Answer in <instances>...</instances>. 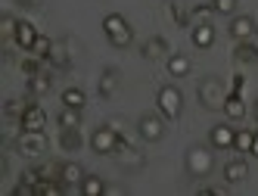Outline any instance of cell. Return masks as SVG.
<instances>
[{"label": "cell", "mask_w": 258, "mask_h": 196, "mask_svg": "<svg viewBox=\"0 0 258 196\" xmlns=\"http://www.w3.org/2000/svg\"><path fill=\"white\" fill-rule=\"evenodd\" d=\"M81 193H84V196H103V193H106V181H103L100 174H84Z\"/></svg>", "instance_id": "24"}, {"label": "cell", "mask_w": 258, "mask_h": 196, "mask_svg": "<svg viewBox=\"0 0 258 196\" xmlns=\"http://www.w3.org/2000/svg\"><path fill=\"white\" fill-rule=\"evenodd\" d=\"M168 53H171V47H168V41H165L162 34L146 38L143 47H140V56H143V59H162V56H168Z\"/></svg>", "instance_id": "14"}, {"label": "cell", "mask_w": 258, "mask_h": 196, "mask_svg": "<svg viewBox=\"0 0 258 196\" xmlns=\"http://www.w3.org/2000/svg\"><path fill=\"white\" fill-rule=\"evenodd\" d=\"M252 137H255V131L239 128L236 137H233V150H236V153H249V150H252Z\"/></svg>", "instance_id": "30"}, {"label": "cell", "mask_w": 258, "mask_h": 196, "mask_svg": "<svg viewBox=\"0 0 258 196\" xmlns=\"http://www.w3.org/2000/svg\"><path fill=\"white\" fill-rule=\"evenodd\" d=\"M137 134H140V140H146V144H159L165 137V115L162 112H143L137 118Z\"/></svg>", "instance_id": "7"}, {"label": "cell", "mask_w": 258, "mask_h": 196, "mask_svg": "<svg viewBox=\"0 0 258 196\" xmlns=\"http://www.w3.org/2000/svg\"><path fill=\"white\" fill-rule=\"evenodd\" d=\"M106 124H109V128H112L115 134H121V137H124V131H127V121H124V118H118V115L106 118Z\"/></svg>", "instance_id": "36"}, {"label": "cell", "mask_w": 258, "mask_h": 196, "mask_svg": "<svg viewBox=\"0 0 258 196\" xmlns=\"http://www.w3.org/2000/svg\"><path fill=\"white\" fill-rule=\"evenodd\" d=\"M115 162H118V168L121 171H140L143 165H146V153L140 150V147H134V144H127V137L121 140V147L115 150Z\"/></svg>", "instance_id": "8"}, {"label": "cell", "mask_w": 258, "mask_h": 196, "mask_svg": "<svg viewBox=\"0 0 258 196\" xmlns=\"http://www.w3.org/2000/svg\"><path fill=\"white\" fill-rule=\"evenodd\" d=\"M34 171H38V177H41V181H59V165H53V162H47V165H38Z\"/></svg>", "instance_id": "33"}, {"label": "cell", "mask_w": 258, "mask_h": 196, "mask_svg": "<svg viewBox=\"0 0 258 196\" xmlns=\"http://www.w3.org/2000/svg\"><path fill=\"white\" fill-rule=\"evenodd\" d=\"M59 128H81V109H72V106H62L56 115Z\"/></svg>", "instance_id": "26"}, {"label": "cell", "mask_w": 258, "mask_h": 196, "mask_svg": "<svg viewBox=\"0 0 258 196\" xmlns=\"http://www.w3.org/2000/svg\"><path fill=\"white\" fill-rule=\"evenodd\" d=\"M252 112H255V121H258V100H255V106H252Z\"/></svg>", "instance_id": "41"}, {"label": "cell", "mask_w": 258, "mask_h": 196, "mask_svg": "<svg viewBox=\"0 0 258 196\" xmlns=\"http://www.w3.org/2000/svg\"><path fill=\"white\" fill-rule=\"evenodd\" d=\"M59 181H62L66 193H75V190H81L84 168H81L78 162H62V165H59Z\"/></svg>", "instance_id": "11"}, {"label": "cell", "mask_w": 258, "mask_h": 196, "mask_svg": "<svg viewBox=\"0 0 258 196\" xmlns=\"http://www.w3.org/2000/svg\"><path fill=\"white\" fill-rule=\"evenodd\" d=\"M183 165H187V174H193V177H209L215 168V153L202 144H193L187 150V156H183Z\"/></svg>", "instance_id": "3"}, {"label": "cell", "mask_w": 258, "mask_h": 196, "mask_svg": "<svg viewBox=\"0 0 258 196\" xmlns=\"http://www.w3.org/2000/svg\"><path fill=\"white\" fill-rule=\"evenodd\" d=\"M38 34H41V31L34 28L31 22H19V25H16V34H13V41L19 44V47H22L25 53H28V50H31V44L38 41Z\"/></svg>", "instance_id": "20"}, {"label": "cell", "mask_w": 258, "mask_h": 196, "mask_svg": "<svg viewBox=\"0 0 258 196\" xmlns=\"http://www.w3.org/2000/svg\"><path fill=\"white\" fill-rule=\"evenodd\" d=\"M255 38H258V28H255Z\"/></svg>", "instance_id": "42"}, {"label": "cell", "mask_w": 258, "mask_h": 196, "mask_svg": "<svg viewBox=\"0 0 258 196\" xmlns=\"http://www.w3.org/2000/svg\"><path fill=\"white\" fill-rule=\"evenodd\" d=\"M233 59H236V62H246V66H255V62H258V44H255L252 38H249V41H236Z\"/></svg>", "instance_id": "19"}, {"label": "cell", "mask_w": 258, "mask_h": 196, "mask_svg": "<svg viewBox=\"0 0 258 196\" xmlns=\"http://www.w3.org/2000/svg\"><path fill=\"white\" fill-rule=\"evenodd\" d=\"M156 106H159V112L168 118V121H177L180 112H183V94H180V87L162 84L159 94H156Z\"/></svg>", "instance_id": "4"}, {"label": "cell", "mask_w": 258, "mask_h": 196, "mask_svg": "<svg viewBox=\"0 0 258 196\" xmlns=\"http://www.w3.org/2000/svg\"><path fill=\"white\" fill-rule=\"evenodd\" d=\"M168 13H171V19H174L177 25H190V13L183 10L177 0H171V4H168Z\"/></svg>", "instance_id": "32"}, {"label": "cell", "mask_w": 258, "mask_h": 196, "mask_svg": "<svg viewBox=\"0 0 258 196\" xmlns=\"http://www.w3.org/2000/svg\"><path fill=\"white\" fill-rule=\"evenodd\" d=\"M19 69H22V75H25V78H31V75L44 72V59H41V56H34V53H28V56L19 62Z\"/></svg>", "instance_id": "27"}, {"label": "cell", "mask_w": 258, "mask_h": 196, "mask_svg": "<svg viewBox=\"0 0 258 196\" xmlns=\"http://www.w3.org/2000/svg\"><path fill=\"white\" fill-rule=\"evenodd\" d=\"M16 25H19V19H16V16H10V13L0 19V31H4L7 38H13V34H16Z\"/></svg>", "instance_id": "35"}, {"label": "cell", "mask_w": 258, "mask_h": 196, "mask_svg": "<svg viewBox=\"0 0 258 196\" xmlns=\"http://www.w3.org/2000/svg\"><path fill=\"white\" fill-rule=\"evenodd\" d=\"M190 41H193V47H199V50H209L212 44H215V25L209 22V25H190Z\"/></svg>", "instance_id": "17"}, {"label": "cell", "mask_w": 258, "mask_h": 196, "mask_svg": "<svg viewBox=\"0 0 258 196\" xmlns=\"http://www.w3.org/2000/svg\"><path fill=\"white\" fill-rule=\"evenodd\" d=\"M50 87H53V75H50V69H44V72L31 75V78L25 81V91H28L31 97H44V94H50Z\"/></svg>", "instance_id": "15"}, {"label": "cell", "mask_w": 258, "mask_h": 196, "mask_svg": "<svg viewBox=\"0 0 258 196\" xmlns=\"http://www.w3.org/2000/svg\"><path fill=\"white\" fill-rule=\"evenodd\" d=\"M103 31H106V38H109V44L112 47H131V41H134V28H131V22L124 19L121 13H109L106 19H103Z\"/></svg>", "instance_id": "2"}, {"label": "cell", "mask_w": 258, "mask_h": 196, "mask_svg": "<svg viewBox=\"0 0 258 196\" xmlns=\"http://www.w3.org/2000/svg\"><path fill=\"white\" fill-rule=\"evenodd\" d=\"M239 87H243V75H233V91L239 94Z\"/></svg>", "instance_id": "40"}, {"label": "cell", "mask_w": 258, "mask_h": 196, "mask_svg": "<svg viewBox=\"0 0 258 196\" xmlns=\"http://www.w3.org/2000/svg\"><path fill=\"white\" fill-rule=\"evenodd\" d=\"M196 193L199 196H224L227 187H212V184H206V187H196Z\"/></svg>", "instance_id": "37"}, {"label": "cell", "mask_w": 258, "mask_h": 196, "mask_svg": "<svg viewBox=\"0 0 258 196\" xmlns=\"http://www.w3.org/2000/svg\"><path fill=\"white\" fill-rule=\"evenodd\" d=\"M255 159H258V131H255V137H252V150H249Z\"/></svg>", "instance_id": "39"}, {"label": "cell", "mask_w": 258, "mask_h": 196, "mask_svg": "<svg viewBox=\"0 0 258 196\" xmlns=\"http://www.w3.org/2000/svg\"><path fill=\"white\" fill-rule=\"evenodd\" d=\"M25 106H28V103H22V100H7V103H4V118H7V121H19L22 112H25Z\"/></svg>", "instance_id": "29"}, {"label": "cell", "mask_w": 258, "mask_h": 196, "mask_svg": "<svg viewBox=\"0 0 258 196\" xmlns=\"http://www.w3.org/2000/svg\"><path fill=\"white\" fill-rule=\"evenodd\" d=\"M121 134H115L109 124H100V128H94V134H90V150H94L97 156H115V150L121 147Z\"/></svg>", "instance_id": "6"}, {"label": "cell", "mask_w": 258, "mask_h": 196, "mask_svg": "<svg viewBox=\"0 0 258 196\" xmlns=\"http://www.w3.org/2000/svg\"><path fill=\"white\" fill-rule=\"evenodd\" d=\"M16 4H19V7H41L44 0H16Z\"/></svg>", "instance_id": "38"}, {"label": "cell", "mask_w": 258, "mask_h": 196, "mask_svg": "<svg viewBox=\"0 0 258 196\" xmlns=\"http://www.w3.org/2000/svg\"><path fill=\"white\" fill-rule=\"evenodd\" d=\"M47 150H50V140L44 131H19V137H16V153L22 159H41Z\"/></svg>", "instance_id": "5"}, {"label": "cell", "mask_w": 258, "mask_h": 196, "mask_svg": "<svg viewBox=\"0 0 258 196\" xmlns=\"http://www.w3.org/2000/svg\"><path fill=\"white\" fill-rule=\"evenodd\" d=\"M196 100H199L202 109H209V112H224V103H227L224 81H221L218 75H206L199 81V87H196Z\"/></svg>", "instance_id": "1"}, {"label": "cell", "mask_w": 258, "mask_h": 196, "mask_svg": "<svg viewBox=\"0 0 258 196\" xmlns=\"http://www.w3.org/2000/svg\"><path fill=\"white\" fill-rule=\"evenodd\" d=\"M44 124H47V112L41 109L38 103H28L22 118H19V128L22 131H44Z\"/></svg>", "instance_id": "12"}, {"label": "cell", "mask_w": 258, "mask_h": 196, "mask_svg": "<svg viewBox=\"0 0 258 196\" xmlns=\"http://www.w3.org/2000/svg\"><path fill=\"white\" fill-rule=\"evenodd\" d=\"M212 16H218L212 7H193L190 10V25H209Z\"/></svg>", "instance_id": "31"}, {"label": "cell", "mask_w": 258, "mask_h": 196, "mask_svg": "<svg viewBox=\"0 0 258 196\" xmlns=\"http://www.w3.org/2000/svg\"><path fill=\"white\" fill-rule=\"evenodd\" d=\"M255 19H252V16H233V19H230V38L233 41H249V38H255Z\"/></svg>", "instance_id": "13"}, {"label": "cell", "mask_w": 258, "mask_h": 196, "mask_svg": "<svg viewBox=\"0 0 258 196\" xmlns=\"http://www.w3.org/2000/svg\"><path fill=\"white\" fill-rule=\"evenodd\" d=\"M84 144V137H81V128H59V147L66 153H78Z\"/></svg>", "instance_id": "22"}, {"label": "cell", "mask_w": 258, "mask_h": 196, "mask_svg": "<svg viewBox=\"0 0 258 196\" xmlns=\"http://www.w3.org/2000/svg\"><path fill=\"white\" fill-rule=\"evenodd\" d=\"M118 84H121V72H118L115 66H106L103 72H100V81H97V94L103 100H112L115 91H118Z\"/></svg>", "instance_id": "10"}, {"label": "cell", "mask_w": 258, "mask_h": 196, "mask_svg": "<svg viewBox=\"0 0 258 196\" xmlns=\"http://www.w3.org/2000/svg\"><path fill=\"white\" fill-rule=\"evenodd\" d=\"M212 10L218 16H233L236 13V0H212Z\"/></svg>", "instance_id": "34"}, {"label": "cell", "mask_w": 258, "mask_h": 196, "mask_svg": "<svg viewBox=\"0 0 258 196\" xmlns=\"http://www.w3.org/2000/svg\"><path fill=\"white\" fill-rule=\"evenodd\" d=\"M28 53H34V56H41V59L47 62V59H50V53H53V41L47 38V34H38V41L31 44V50H28Z\"/></svg>", "instance_id": "28"}, {"label": "cell", "mask_w": 258, "mask_h": 196, "mask_svg": "<svg viewBox=\"0 0 258 196\" xmlns=\"http://www.w3.org/2000/svg\"><path fill=\"white\" fill-rule=\"evenodd\" d=\"M165 66H168V75H171V78H187V75H190V69H193L190 56H183V53H171Z\"/></svg>", "instance_id": "21"}, {"label": "cell", "mask_w": 258, "mask_h": 196, "mask_svg": "<svg viewBox=\"0 0 258 196\" xmlns=\"http://www.w3.org/2000/svg\"><path fill=\"white\" fill-rule=\"evenodd\" d=\"M224 115H227L230 121H239V118H246V103H243V97H239L236 91H233V94H227V103H224Z\"/></svg>", "instance_id": "23"}, {"label": "cell", "mask_w": 258, "mask_h": 196, "mask_svg": "<svg viewBox=\"0 0 258 196\" xmlns=\"http://www.w3.org/2000/svg\"><path fill=\"white\" fill-rule=\"evenodd\" d=\"M233 137H236V128H230V124H215L212 134H209L215 150H230L233 147Z\"/></svg>", "instance_id": "16"}, {"label": "cell", "mask_w": 258, "mask_h": 196, "mask_svg": "<svg viewBox=\"0 0 258 196\" xmlns=\"http://www.w3.org/2000/svg\"><path fill=\"white\" fill-rule=\"evenodd\" d=\"M246 177H249V162L246 159H230L224 165V181L227 184H243Z\"/></svg>", "instance_id": "18"}, {"label": "cell", "mask_w": 258, "mask_h": 196, "mask_svg": "<svg viewBox=\"0 0 258 196\" xmlns=\"http://www.w3.org/2000/svg\"><path fill=\"white\" fill-rule=\"evenodd\" d=\"M62 106H72V109H84L87 106V94L81 87H66L62 91Z\"/></svg>", "instance_id": "25"}, {"label": "cell", "mask_w": 258, "mask_h": 196, "mask_svg": "<svg viewBox=\"0 0 258 196\" xmlns=\"http://www.w3.org/2000/svg\"><path fill=\"white\" fill-rule=\"evenodd\" d=\"M78 44L75 41H72V38H62V41H53V53H50V66L53 69H69L72 66V59H75V53H72V50H75Z\"/></svg>", "instance_id": "9"}]
</instances>
